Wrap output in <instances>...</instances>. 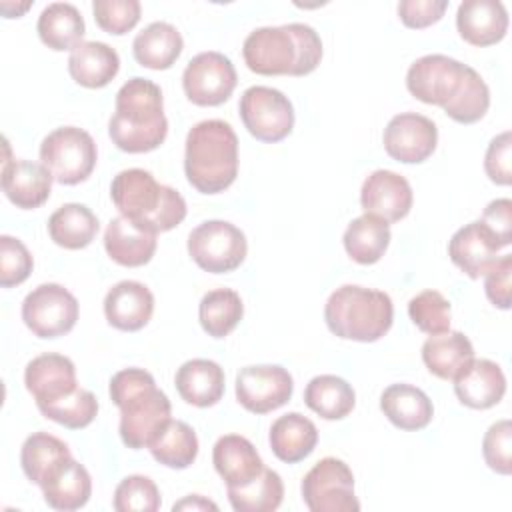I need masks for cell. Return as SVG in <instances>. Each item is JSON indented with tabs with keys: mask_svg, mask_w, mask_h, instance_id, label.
Segmentation results:
<instances>
[{
	"mask_svg": "<svg viewBox=\"0 0 512 512\" xmlns=\"http://www.w3.org/2000/svg\"><path fill=\"white\" fill-rule=\"evenodd\" d=\"M408 316L426 334L450 330V302L438 290H424L408 302Z\"/></svg>",
	"mask_w": 512,
	"mask_h": 512,
	"instance_id": "obj_42",
	"label": "cell"
},
{
	"mask_svg": "<svg viewBox=\"0 0 512 512\" xmlns=\"http://www.w3.org/2000/svg\"><path fill=\"white\" fill-rule=\"evenodd\" d=\"M456 28L472 46H492L506 36L508 12L498 0H464L456 12Z\"/></svg>",
	"mask_w": 512,
	"mask_h": 512,
	"instance_id": "obj_22",
	"label": "cell"
},
{
	"mask_svg": "<svg viewBox=\"0 0 512 512\" xmlns=\"http://www.w3.org/2000/svg\"><path fill=\"white\" fill-rule=\"evenodd\" d=\"M304 402L324 420H342L354 410L356 394L344 378L320 374L306 384Z\"/></svg>",
	"mask_w": 512,
	"mask_h": 512,
	"instance_id": "obj_34",
	"label": "cell"
},
{
	"mask_svg": "<svg viewBox=\"0 0 512 512\" xmlns=\"http://www.w3.org/2000/svg\"><path fill=\"white\" fill-rule=\"evenodd\" d=\"M488 106H490V90L486 82L474 68L466 66L458 92L442 108L454 122L474 124L488 112Z\"/></svg>",
	"mask_w": 512,
	"mask_h": 512,
	"instance_id": "obj_40",
	"label": "cell"
},
{
	"mask_svg": "<svg viewBox=\"0 0 512 512\" xmlns=\"http://www.w3.org/2000/svg\"><path fill=\"white\" fill-rule=\"evenodd\" d=\"M510 274H512V256L504 254L494 260V264L484 272V292L488 300L500 308H510Z\"/></svg>",
	"mask_w": 512,
	"mask_h": 512,
	"instance_id": "obj_48",
	"label": "cell"
},
{
	"mask_svg": "<svg viewBox=\"0 0 512 512\" xmlns=\"http://www.w3.org/2000/svg\"><path fill=\"white\" fill-rule=\"evenodd\" d=\"M114 206L122 216L152 232H168L186 218V200L172 186L158 184L142 168H128L114 176L110 186Z\"/></svg>",
	"mask_w": 512,
	"mask_h": 512,
	"instance_id": "obj_5",
	"label": "cell"
},
{
	"mask_svg": "<svg viewBox=\"0 0 512 512\" xmlns=\"http://www.w3.org/2000/svg\"><path fill=\"white\" fill-rule=\"evenodd\" d=\"M480 222L496 236L502 248L508 246L512 240V200L510 198L492 200L484 208Z\"/></svg>",
	"mask_w": 512,
	"mask_h": 512,
	"instance_id": "obj_50",
	"label": "cell"
},
{
	"mask_svg": "<svg viewBox=\"0 0 512 512\" xmlns=\"http://www.w3.org/2000/svg\"><path fill=\"white\" fill-rule=\"evenodd\" d=\"M238 110L246 130L260 142H280L294 128L292 102L280 90L270 86L246 88Z\"/></svg>",
	"mask_w": 512,
	"mask_h": 512,
	"instance_id": "obj_11",
	"label": "cell"
},
{
	"mask_svg": "<svg viewBox=\"0 0 512 512\" xmlns=\"http://www.w3.org/2000/svg\"><path fill=\"white\" fill-rule=\"evenodd\" d=\"M54 176L44 164L32 160L2 162V190L6 198L22 210L42 206L52 190Z\"/></svg>",
	"mask_w": 512,
	"mask_h": 512,
	"instance_id": "obj_20",
	"label": "cell"
},
{
	"mask_svg": "<svg viewBox=\"0 0 512 512\" xmlns=\"http://www.w3.org/2000/svg\"><path fill=\"white\" fill-rule=\"evenodd\" d=\"M188 254L206 272L236 270L248 252L244 232L226 220H206L188 234Z\"/></svg>",
	"mask_w": 512,
	"mask_h": 512,
	"instance_id": "obj_8",
	"label": "cell"
},
{
	"mask_svg": "<svg viewBox=\"0 0 512 512\" xmlns=\"http://www.w3.org/2000/svg\"><path fill=\"white\" fill-rule=\"evenodd\" d=\"M182 46L184 40L176 26L168 22H152L136 34L132 42V52L140 66L152 70H166L178 60Z\"/></svg>",
	"mask_w": 512,
	"mask_h": 512,
	"instance_id": "obj_31",
	"label": "cell"
},
{
	"mask_svg": "<svg viewBox=\"0 0 512 512\" xmlns=\"http://www.w3.org/2000/svg\"><path fill=\"white\" fill-rule=\"evenodd\" d=\"M24 384L36 400V406L58 400L78 388L74 362L54 352L40 354L26 364Z\"/></svg>",
	"mask_w": 512,
	"mask_h": 512,
	"instance_id": "obj_17",
	"label": "cell"
},
{
	"mask_svg": "<svg viewBox=\"0 0 512 512\" xmlns=\"http://www.w3.org/2000/svg\"><path fill=\"white\" fill-rule=\"evenodd\" d=\"M212 462L228 488L244 486L264 470L254 444L240 434L220 436L212 448Z\"/></svg>",
	"mask_w": 512,
	"mask_h": 512,
	"instance_id": "obj_23",
	"label": "cell"
},
{
	"mask_svg": "<svg viewBox=\"0 0 512 512\" xmlns=\"http://www.w3.org/2000/svg\"><path fill=\"white\" fill-rule=\"evenodd\" d=\"M184 172L202 194L224 192L236 180L238 136L228 122L202 120L188 130Z\"/></svg>",
	"mask_w": 512,
	"mask_h": 512,
	"instance_id": "obj_4",
	"label": "cell"
},
{
	"mask_svg": "<svg viewBox=\"0 0 512 512\" xmlns=\"http://www.w3.org/2000/svg\"><path fill=\"white\" fill-rule=\"evenodd\" d=\"M98 218L96 214L78 202L62 204L48 218V234L50 240L66 250L86 248L98 234Z\"/></svg>",
	"mask_w": 512,
	"mask_h": 512,
	"instance_id": "obj_33",
	"label": "cell"
},
{
	"mask_svg": "<svg viewBox=\"0 0 512 512\" xmlns=\"http://www.w3.org/2000/svg\"><path fill=\"white\" fill-rule=\"evenodd\" d=\"M454 392L464 406L486 410L502 400L506 392V378L496 362L474 358L470 366L454 380Z\"/></svg>",
	"mask_w": 512,
	"mask_h": 512,
	"instance_id": "obj_25",
	"label": "cell"
},
{
	"mask_svg": "<svg viewBox=\"0 0 512 512\" xmlns=\"http://www.w3.org/2000/svg\"><path fill=\"white\" fill-rule=\"evenodd\" d=\"M274 456L286 464H296L312 454L318 444L316 424L300 412H288L274 420L270 434Z\"/></svg>",
	"mask_w": 512,
	"mask_h": 512,
	"instance_id": "obj_30",
	"label": "cell"
},
{
	"mask_svg": "<svg viewBox=\"0 0 512 512\" xmlns=\"http://www.w3.org/2000/svg\"><path fill=\"white\" fill-rule=\"evenodd\" d=\"M344 250L358 264L378 262L390 244V224L378 216L362 214L344 232Z\"/></svg>",
	"mask_w": 512,
	"mask_h": 512,
	"instance_id": "obj_35",
	"label": "cell"
},
{
	"mask_svg": "<svg viewBox=\"0 0 512 512\" xmlns=\"http://www.w3.org/2000/svg\"><path fill=\"white\" fill-rule=\"evenodd\" d=\"M172 510H218V506L212 502V500H206L204 496L200 494H192V496H186L184 500L176 502L172 506Z\"/></svg>",
	"mask_w": 512,
	"mask_h": 512,
	"instance_id": "obj_51",
	"label": "cell"
},
{
	"mask_svg": "<svg viewBox=\"0 0 512 512\" xmlns=\"http://www.w3.org/2000/svg\"><path fill=\"white\" fill-rule=\"evenodd\" d=\"M324 320L328 330L342 340L376 342L392 326V298L382 290L344 284L326 300Z\"/></svg>",
	"mask_w": 512,
	"mask_h": 512,
	"instance_id": "obj_6",
	"label": "cell"
},
{
	"mask_svg": "<svg viewBox=\"0 0 512 512\" xmlns=\"http://www.w3.org/2000/svg\"><path fill=\"white\" fill-rule=\"evenodd\" d=\"M242 56L246 66L262 76H306L322 60V40L312 26L300 22L262 26L246 36Z\"/></svg>",
	"mask_w": 512,
	"mask_h": 512,
	"instance_id": "obj_1",
	"label": "cell"
},
{
	"mask_svg": "<svg viewBox=\"0 0 512 512\" xmlns=\"http://www.w3.org/2000/svg\"><path fill=\"white\" fill-rule=\"evenodd\" d=\"M44 502L62 512H72L90 500L92 494V478L88 470L76 462L72 456L60 462L40 484Z\"/></svg>",
	"mask_w": 512,
	"mask_h": 512,
	"instance_id": "obj_24",
	"label": "cell"
},
{
	"mask_svg": "<svg viewBox=\"0 0 512 512\" xmlns=\"http://www.w3.org/2000/svg\"><path fill=\"white\" fill-rule=\"evenodd\" d=\"M152 458L168 468H188L198 456V436L182 420H170L148 446Z\"/></svg>",
	"mask_w": 512,
	"mask_h": 512,
	"instance_id": "obj_37",
	"label": "cell"
},
{
	"mask_svg": "<svg viewBox=\"0 0 512 512\" xmlns=\"http://www.w3.org/2000/svg\"><path fill=\"white\" fill-rule=\"evenodd\" d=\"M70 456L72 454L66 442L48 432H34L22 444L20 464L26 478L40 486L44 478Z\"/></svg>",
	"mask_w": 512,
	"mask_h": 512,
	"instance_id": "obj_38",
	"label": "cell"
},
{
	"mask_svg": "<svg viewBox=\"0 0 512 512\" xmlns=\"http://www.w3.org/2000/svg\"><path fill=\"white\" fill-rule=\"evenodd\" d=\"M92 12L104 32L120 36L138 24L142 6L138 0H94Z\"/></svg>",
	"mask_w": 512,
	"mask_h": 512,
	"instance_id": "obj_44",
	"label": "cell"
},
{
	"mask_svg": "<svg viewBox=\"0 0 512 512\" xmlns=\"http://www.w3.org/2000/svg\"><path fill=\"white\" fill-rule=\"evenodd\" d=\"M360 206L364 214L398 222L412 208V188L404 176L392 170H374L362 184Z\"/></svg>",
	"mask_w": 512,
	"mask_h": 512,
	"instance_id": "obj_16",
	"label": "cell"
},
{
	"mask_svg": "<svg viewBox=\"0 0 512 512\" xmlns=\"http://www.w3.org/2000/svg\"><path fill=\"white\" fill-rule=\"evenodd\" d=\"M238 76L228 56L208 50L196 54L184 68L182 88L186 98L196 106H220L234 88Z\"/></svg>",
	"mask_w": 512,
	"mask_h": 512,
	"instance_id": "obj_12",
	"label": "cell"
},
{
	"mask_svg": "<svg viewBox=\"0 0 512 512\" xmlns=\"http://www.w3.org/2000/svg\"><path fill=\"white\" fill-rule=\"evenodd\" d=\"M244 316V304L238 292L230 288H216L202 296L198 318L202 330L212 338L228 336Z\"/></svg>",
	"mask_w": 512,
	"mask_h": 512,
	"instance_id": "obj_36",
	"label": "cell"
},
{
	"mask_svg": "<svg viewBox=\"0 0 512 512\" xmlns=\"http://www.w3.org/2000/svg\"><path fill=\"white\" fill-rule=\"evenodd\" d=\"M108 134L128 154L156 150L168 134L160 86L140 76L124 82L116 92V110L108 122Z\"/></svg>",
	"mask_w": 512,
	"mask_h": 512,
	"instance_id": "obj_3",
	"label": "cell"
},
{
	"mask_svg": "<svg viewBox=\"0 0 512 512\" xmlns=\"http://www.w3.org/2000/svg\"><path fill=\"white\" fill-rule=\"evenodd\" d=\"M292 392L294 380L278 364L246 366L236 376V400L252 414H268L284 406Z\"/></svg>",
	"mask_w": 512,
	"mask_h": 512,
	"instance_id": "obj_14",
	"label": "cell"
},
{
	"mask_svg": "<svg viewBox=\"0 0 512 512\" xmlns=\"http://www.w3.org/2000/svg\"><path fill=\"white\" fill-rule=\"evenodd\" d=\"M382 140L390 158L404 164H420L436 150L438 128L422 114L402 112L390 118Z\"/></svg>",
	"mask_w": 512,
	"mask_h": 512,
	"instance_id": "obj_15",
	"label": "cell"
},
{
	"mask_svg": "<svg viewBox=\"0 0 512 512\" xmlns=\"http://www.w3.org/2000/svg\"><path fill=\"white\" fill-rule=\"evenodd\" d=\"M510 152H512V136L510 130L494 136L486 148L484 156V170L494 184L508 186L512 182V168H510Z\"/></svg>",
	"mask_w": 512,
	"mask_h": 512,
	"instance_id": "obj_47",
	"label": "cell"
},
{
	"mask_svg": "<svg viewBox=\"0 0 512 512\" xmlns=\"http://www.w3.org/2000/svg\"><path fill=\"white\" fill-rule=\"evenodd\" d=\"M446 8V0H402L398 4V16L408 28H426L438 22Z\"/></svg>",
	"mask_w": 512,
	"mask_h": 512,
	"instance_id": "obj_49",
	"label": "cell"
},
{
	"mask_svg": "<svg viewBox=\"0 0 512 512\" xmlns=\"http://www.w3.org/2000/svg\"><path fill=\"white\" fill-rule=\"evenodd\" d=\"M22 320L38 338L64 336L76 326L78 300L60 284H40L26 294L22 302Z\"/></svg>",
	"mask_w": 512,
	"mask_h": 512,
	"instance_id": "obj_10",
	"label": "cell"
},
{
	"mask_svg": "<svg viewBox=\"0 0 512 512\" xmlns=\"http://www.w3.org/2000/svg\"><path fill=\"white\" fill-rule=\"evenodd\" d=\"M112 504L118 512H156L160 508V492L148 476L132 474L116 486Z\"/></svg>",
	"mask_w": 512,
	"mask_h": 512,
	"instance_id": "obj_43",
	"label": "cell"
},
{
	"mask_svg": "<svg viewBox=\"0 0 512 512\" xmlns=\"http://www.w3.org/2000/svg\"><path fill=\"white\" fill-rule=\"evenodd\" d=\"M38 410L44 418L66 426L70 430H80L86 428L98 414V400L90 390L84 388H76L74 392L46 402V404H38Z\"/></svg>",
	"mask_w": 512,
	"mask_h": 512,
	"instance_id": "obj_41",
	"label": "cell"
},
{
	"mask_svg": "<svg viewBox=\"0 0 512 512\" xmlns=\"http://www.w3.org/2000/svg\"><path fill=\"white\" fill-rule=\"evenodd\" d=\"M36 30L40 40L48 48L56 52H62V50L72 52L82 42L86 26L80 10L74 4L52 2L40 12Z\"/></svg>",
	"mask_w": 512,
	"mask_h": 512,
	"instance_id": "obj_32",
	"label": "cell"
},
{
	"mask_svg": "<svg viewBox=\"0 0 512 512\" xmlns=\"http://www.w3.org/2000/svg\"><path fill=\"white\" fill-rule=\"evenodd\" d=\"M482 454L486 464L498 472L508 476L512 472V424L510 420L494 422L482 440Z\"/></svg>",
	"mask_w": 512,
	"mask_h": 512,
	"instance_id": "obj_46",
	"label": "cell"
},
{
	"mask_svg": "<svg viewBox=\"0 0 512 512\" xmlns=\"http://www.w3.org/2000/svg\"><path fill=\"white\" fill-rule=\"evenodd\" d=\"M152 312L154 296L142 282L122 280L106 292L104 316L116 330L136 332L150 322Z\"/></svg>",
	"mask_w": 512,
	"mask_h": 512,
	"instance_id": "obj_19",
	"label": "cell"
},
{
	"mask_svg": "<svg viewBox=\"0 0 512 512\" xmlns=\"http://www.w3.org/2000/svg\"><path fill=\"white\" fill-rule=\"evenodd\" d=\"M284 498V484L278 472L264 468L252 482L228 488L230 506L236 512H274Z\"/></svg>",
	"mask_w": 512,
	"mask_h": 512,
	"instance_id": "obj_39",
	"label": "cell"
},
{
	"mask_svg": "<svg viewBox=\"0 0 512 512\" xmlns=\"http://www.w3.org/2000/svg\"><path fill=\"white\" fill-rule=\"evenodd\" d=\"M302 500L312 512H358L360 502L354 496V474L350 466L326 456L316 462L302 478Z\"/></svg>",
	"mask_w": 512,
	"mask_h": 512,
	"instance_id": "obj_9",
	"label": "cell"
},
{
	"mask_svg": "<svg viewBox=\"0 0 512 512\" xmlns=\"http://www.w3.org/2000/svg\"><path fill=\"white\" fill-rule=\"evenodd\" d=\"M498 250H502L500 242L480 220L458 228L448 242L450 260L472 280L484 276L498 258Z\"/></svg>",
	"mask_w": 512,
	"mask_h": 512,
	"instance_id": "obj_18",
	"label": "cell"
},
{
	"mask_svg": "<svg viewBox=\"0 0 512 512\" xmlns=\"http://www.w3.org/2000/svg\"><path fill=\"white\" fill-rule=\"evenodd\" d=\"M380 410L400 430H422L434 416L432 400L412 384H390L380 396Z\"/></svg>",
	"mask_w": 512,
	"mask_h": 512,
	"instance_id": "obj_29",
	"label": "cell"
},
{
	"mask_svg": "<svg viewBox=\"0 0 512 512\" xmlns=\"http://www.w3.org/2000/svg\"><path fill=\"white\" fill-rule=\"evenodd\" d=\"M40 160L56 182L74 186L84 182L98 160L94 138L76 126L52 130L40 144Z\"/></svg>",
	"mask_w": 512,
	"mask_h": 512,
	"instance_id": "obj_7",
	"label": "cell"
},
{
	"mask_svg": "<svg viewBox=\"0 0 512 512\" xmlns=\"http://www.w3.org/2000/svg\"><path fill=\"white\" fill-rule=\"evenodd\" d=\"M156 232L136 224L126 216H116L108 222L104 232V248L108 256L128 268L144 266L156 252Z\"/></svg>",
	"mask_w": 512,
	"mask_h": 512,
	"instance_id": "obj_21",
	"label": "cell"
},
{
	"mask_svg": "<svg viewBox=\"0 0 512 512\" xmlns=\"http://www.w3.org/2000/svg\"><path fill=\"white\" fill-rule=\"evenodd\" d=\"M422 360L434 376L456 380L474 360V348L462 332L446 330L442 334H432L422 344Z\"/></svg>",
	"mask_w": 512,
	"mask_h": 512,
	"instance_id": "obj_28",
	"label": "cell"
},
{
	"mask_svg": "<svg viewBox=\"0 0 512 512\" xmlns=\"http://www.w3.org/2000/svg\"><path fill=\"white\" fill-rule=\"evenodd\" d=\"M120 70V56L98 40H82L68 56L72 80L84 88H104Z\"/></svg>",
	"mask_w": 512,
	"mask_h": 512,
	"instance_id": "obj_27",
	"label": "cell"
},
{
	"mask_svg": "<svg viewBox=\"0 0 512 512\" xmlns=\"http://www.w3.org/2000/svg\"><path fill=\"white\" fill-rule=\"evenodd\" d=\"M174 384L184 402L208 408L218 404L224 394V370L214 360L192 358L176 370Z\"/></svg>",
	"mask_w": 512,
	"mask_h": 512,
	"instance_id": "obj_26",
	"label": "cell"
},
{
	"mask_svg": "<svg viewBox=\"0 0 512 512\" xmlns=\"http://www.w3.org/2000/svg\"><path fill=\"white\" fill-rule=\"evenodd\" d=\"M110 398L120 408V438L132 448H148L172 420L168 396L156 388L154 376L142 368H124L110 378Z\"/></svg>",
	"mask_w": 512,
	"mask_h": 512,
	"instance_id": "obj_2",
	"label": "cell"
},
{
	"mask_svg": "<svg viewBox=\"0 0 512 512\" xmlns=\"http://www.w3.org/2000/svg\"><path fill=\"white\" fill-rule=\"evenodd\" d=\"M34 268L32 254L22 240L2 234L0 236V286L10 288L22 284Z\"/></svg>",
	"mask_w": 512,
	"mask_h": 512,
	"instance_id": "obj_45",
	"label": "cell"
},
{
	"mask_svg": "<svg viewBox=\"0 0 512 512\" xmlns=\"http://www.w3.org/2000/svg\"><path fill=\"white\" fill-rule=\"evenodd\" d=\"M466 66L444 54H426L410 64L406 88L424 104L444 106L458 92Z\"/></svg>",
	"mask_w": 512,
	"mask_h": 512,
	"instance_id": "obj_13",
	"label": "cell"
}]
</instances>
